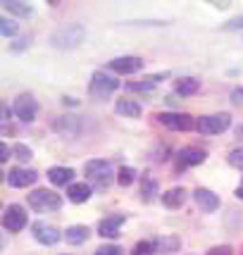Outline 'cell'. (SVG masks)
Wrapping results in <instances>:
<instances>
[{
    "mask_svg": "<svg viewBox=\"0 0 243 255\" xmlns=\"http://www.w3.org/2000/svg\"><path fill=\"white\" fill-rule=\"evenodd\" d=\"M84 174L89 179V184L93 186L96 191H105L112 186V181L117 179V172H115V167H112L110 160H89L86 165H84Z\"/></svg>",
    "mask_w": 243,
    "mask_h": 255,
    "instance_id": "6da1fadb",
    "label": "cell"
},
{
    "mask_svg": "<svg viewBox=\"0 0 243 255\" xmlns=\"http://www.w3.org/2000/svg\"><path fill=\"white\" fill-rule=\"evenodd\" d=\"M84 38H86V29L81 24H67L50 36V45L60 50H74L77 45H81Z\"/></svg>",
    "mask_w": 243,
    "mask_h": 255,
    "instance_id": "7a4b0ae2",
    "label": "cell"
},
{
    "mask_svg": "<svg viewBox=\"0 0 243 255\" xmlns=\"http://www.w3.org/2000/svg\"><path fill=\"white\" fill-rule=\"evenodd\" d=\"M26 203L36 212H57L62 208V196L50 189H33L26 196Z\"/></svg>",
    "mask_w": 243,
    "mask_h": 255,
    "instance_id": "3957f363",
    "label": "cell"
},
{
    "mask_svg": "<svg viewBox=\"0 0 243 255\" xmlns=\"http://www.w3.org/2000/svg\"><path fill=\"white\" fill-rule=\"evenodd\" d=\"M232 127V117L227 112H215V115H203L196 120V129H198L203 136H217V133H224Z\"/></svg>",
    "mask_w": 243,
    "mask_h": 255,
    "instance_id": "277c9868",
    "label": "cell"
},
{
    "mask_svg": "<svg viewBox=\"0 0 243 255\" xmlns=\"http://www.w3.org/2000/svg\"><path fill=\"white\" fill-rule=\"evenodd\" d=\"M117 89H120V79L110 77L108 72H93L91 84H89V93L93 96V98L105 100V98H110Z\"/></svg>",
    "mask_w": 243,
    "mask_h": 255,
    "instance_id": "5b68a950",
    "label": "cell"
},
{
    "mask_svg": "<svg viewBox=\"0 0 243 255\" xmlns=\"http://www.w3.org/2000/svg\"><path fill=\"white\" fill-rule=\"evenodd\" d=\"M26 224H29V212L24 210L19 203H10L2 212V229L10 234H17L22 232Z\"/></svg>",
    "mask_w": 243,
    "mask_h": 255,
    "instance_id": "8992f818",
    "label": "cell"
},
{
    "mask_svg": "<svg viewBox=\"0 0 243 255\" xmlns=\"http://www.w3.org/2000/svg\"><path fill=\"white\" fill-rule=\"evenodd\" d=\"M12 110H14V117H17L19 122L31 124L33 120H36V115H38V103H36V98H33L29 91H24V93H19V96L14 98Z\"/></svg>",
    "mask_w": 243,
    "mask_h": 255,
    "instance_id": "52a82bcc",
    "label": "cell"
},
{
    "mask_svg": "<svg viewBox=\"0 0 243 255\" xmlns=\"http://www.w3.org/2000/svg\"><path fill=\"white\" fill-rule=\"evenodd\" d=\"M155 120L167 127V129H172V131H188V129H196V122H193V117L186 115V112H157L155 115Z\"/></svg>",
    "mask_w": 243,
    "mask_h": 255,
    "instance_id": "ba28073f",
    "label": "cell"
},
{
    "mask_svg": "<svg viewBox=\"0 0 243 255\" xmlns=\"http://www.w3.org/2000/svg\"><path fill=\"white\" fill-rule=\"evenodd\" d=\"M205 150L203 148H181L177 155H174V167H177V172H186L191 167H198L205 162Z\"/></svg>",
    "mask_w": 243,
    "mask_h": 255,
    "instance_id": "9c48e42d",
    "label": "cell"
},
{
    "mask_svg": "<svg viewBox=\"0 0 243 255\" xmlns=\"http://www.w3.org/2000/svg\"><path fill=\"white\" fill-rule=\"evenodd\" d=\"M5 181H7V186H12V189H26V186H33L38 181V172L29 169V167L17 165L5 174Z\"/></svg>",
    "mask_w": 243,
    "mask_h": 255,
    "instance_id": "30bf717a",
    "label": "cell"
},
{
    "mask_svg": "<svg viewBox=\"0 0 243 255\" xmlns=\"http://www.w3.org/2000/svg\"><path fill=\"white\" fill-rule=\"evenodd\" d=\"M115 74H136V72H141L143 69V60L136 55H122V57H115L108 62Z\"/></svg>",
    "mask_w": 243,
    "mask_h": 255,
    "instance_id": "8fae6325",
    "label": "cell"
},
{
    "mask_svg": "<svg viewBox=\"0 0 243 255\" xmlns=\"http://www.w3.org/2000/svg\"><path fill=\"white\" fill-rule=\"evenodd\" d=\"M124 222H126V217H124V215H110V217L100 220L98 234L103 236V239H115V236H120L122 234Z\"/></svg>",
    "mask_w": 243,
    "mask_h": 255,
    "instance_id": "7c38bea8",
    "label": "cell"
},
{
    "mask_svg": "<svg viewBox=\"0 0 243 255\" xmlns=\"http://www.w3.org/2000/svg\"><path fill=\"white\" fill-rule=\"evenodd\" d=\"M31 232H33V239L38 241V244H43V246H53L60 241V232H57L53 224H45V222H36L31 227Z\"/></svg>",
    "mask_w": 243,
    "mask_h": 255,
    "instance_id": "4fadbf2b",
    "label": "cell"
},
{
    "mask_svg": "<svg viewBox=\"0 0 243 255\" xmlns=\"http://www.w3.org/2000/svg\"><path fill=\"white\" fill-rule=\"evenodd\" d=\"M193 200L198 203V208L203 212L220 210V196H217V193H212L210 189H196L193 191Z\"/></svg>",
    "mask_w": 243,
    "mask_h": 255,
    "instance_id": "5bb4252c",
    "label": "cell"
},
{
    "mask_svg": "<svg viewBox=\"0 0 243 255\" xmlns=\"http://www.w3.org/2000/svg\"><path fill=\"white\" fill-rule=\"evenodd\" d=\"M188 200V191L184 186H174V189H169L162 193V205H165L167 210H179V208H184V203Z\"/></svg>",
    "mask_w": 243,
    "mask_h": 255,
    "instance_id": "9a60e30c",
    "label": "cell"
},
{
    "mask_svg": "<svg viewBox=\"0 0 243 255\" xmlns=\"http://www.w3.org/2000/svg\"><path fill=\"white\" fill-rule=\"evenodd\" d=\"M77 177V172L72 169V167H50L48 169V179H50V184L53 186H72V181Z\"/></svg>",
    "mask_w": 243,
    "mask_h": 255,
    "instance_id": "2e32d148",
    "label": "cell"
},
{
    "mask_svg": "<svg viewBox=\"0 0 243 255\" xmlns=\"http://www.w3.org/2000/svg\"><path fill=\"white\" fill-rule=\"evenodd\" d=\"M115 112L122 115V117H141L143 115V108H141V103H136L133 98H120L115 103Z\"/></svg>",
    "mask_w": 243,
    "mask_h": 255,
    "instance_id": "e0dca14e",
    "label": "cell"
},
{
    "mask_svg": "<svg viewBox=\"0 0 243 255\" xmlns=\"http://www.w3.org/2000/svg\"><path fill=\"white\" fill-rule=\"evenodd\" d=\"M93 196V186L91 184H72L69 189H67V198L72 200L74 205H81V203H86V200Z\"/></svg>",
    "mask_w": 243,
    "mask_h": 255,
    "instance_id": "ac0fdd59",
    "label": "cell"
},
{
    "mask_svg": "<svg viewBox=\"0 0 243 255\" xmlns=\"http://www.w3.org/2000/svg\"><path fill=\"white\" fill-rule=\"evenodd\" d=\"M198 89H200V79H196V77H179L177 81H174V93H177V96H184V98L193 96Z\"/></svg>",
    "mask_w": 243,
    "mask_h": 255,
    "instance_id": "d6986e66",
    "label": "cell"
},
{
    "mask_svg": "<svg viewBox=\"0 0 243 255\" xmlns=\"http://www.w3.org/2000/svg\"><path fill=\"white\" fill-rule=\"evenodd\" d=\"M91 236V229L89 227H84V224H74V227H69L65 232V241L72 246H79V244H86Z\"/></svg>",
    "mask_w": 243,
    "mask_h": 255,
    "instance_id": "ffe728a7",
    "label": "cell"
},
{
    "mask_svg": "<svg viewBox=\"0 0 243 255\" xmlns=\"http://www.w3.org/2000/svg\"><path fill=\"white\" fill-rule=\"evenodd\" d=\"M2 7H5V12H10V14H14V17H19V19H26V17H31V14H33V7L29 5V2L5 0V2H2Z\"/></svg>",
    "mask_w": 243,
    "mask_h": 255,
    "instance_id": "44dd1931",
    "label": "cell"
},
{
    "mask_svg": "<svg viewBox=\"0 0 243 255\" xmlns=\"http://www.w3.org/2000/svg\"><path fill=\"white\" fill-rule=\"evenodd\" d=\"M157 189H160V184H157V179L153 174H143L141 177V198L145 203H150V200L157 196Z\"/></svg>",
    "mask_w": 243,
    "mask_h": 255,
    "instance_id": "7402d4cb",
    "label": "cell"
},
{
    "mask_svg": "<svg viewBox=\"0 0 243 255\" xmlns=\"http://www.w3.org/2000/svg\"><path fill=\"white\" fill-rule=\"evenodd\" d=\"M162 79H165L162 74H155V77H148L145 81H131V84H126V91H133V93H148V91H153Z\"/></svg>",
    "mask_w": 243,
    "mask_h": 255,
    "instance_id": "603a6c76",
    "label": "cell"
},
{
    "mask_svg": "<svg viewBox=\"0 0 243 255\" xmlns=\"http://www.w3.org/2000/svg\"><path fill=\"white\" fill-rule=\"evenodd\" d=\"M153 241H155L157 253H174V251H179V246H181L179 236H157Z\"/></svg>",
    "mask_w": 243,
    "mask_h": 255,
    "instance_id": "cb8c5ba5",
    "label": "cell"
},
{
    "mask_svg": "<svg viewBox=\"0 0 243 255\" xmlns=\"http://www.w3.org/2000/svg\"><path fill=\"white\" fill-rule=\"evenodd\" d=\"M133 179H136V172H133V167L122 165L120 169H117V184H120V186H131Z\"/></svg>",
    "mask_w": 243,
    "mask_h": 255,
    "instance_id": "d4e9b609",
    "label": "cell"
},
{
    "mask_svg": "<svg viewBox=\"0 0 243 255\" xmlns=\"http://www.w3.org/2000/svg\"><path fill=\"white\" fill-rule=\"evenodd\" d=\"M17 31H19V22H12L10 17H2V19H0V36L12 38Z\"/></svg>",
    "mask_w": 243,
    "mask_h": 255,
    "instance_id": "484cf974",
    "label": "cell"
},
{
    "mask_svg": "<svg viewBox=\"0 0 243 255\" xmlns=\"http://www.w3.org/2000/svg\"><path fill=\"white\" fill-rule=\"evenodd\" d=\"M155 253H157L155 241H138L131 251V255H155Z\"/></svg>",
    "mask_w": 243,
    "mask_h": 255,
    "instance_id": "4316f807",
    "label": "cell"
},
{
    "mask_svg": "<svg viewBox=\"0 0 243 255\" xmlns=\"http://www.w3.org/2000/svg\"><path fill=\"white\" fill-rule=\"evenodd\" d=\"M12 153H14V157H17L19 162H29V160L33 157L31 148H29V145H24V143H17L14 148H12Z\"/></svg>",
    "mask_w": 243,
    "mask_h": 255,
    "instance_id": "83f0119b",
    "label": "cell"
},
{
    "mask_svg": "<svg viewBox=\"0 0 243 255\" xmlns=\"http://www.w3.org/2000/svg\"><path fill=\"white\" fill-rule=\"evenodd\" d=\"M227 162L232 167H236V169H241L243 172V148H234V150H229V155H227Z\"/></svg>",
    "mask_w": 243,
    "mask_h": 255,
    "instance_id": "f1b7e54d",
    "label": "cell"
},
{
    "mask_svg": "<svg viewBox=\"0 0 243 255\" xmlns=\"http://www.w3.org/2000/svg\"><path fill=\"white\" fill-rule=\"evenodd\" d=\"M93 255H124V248L122 246H100Z\"/></svg>",
    "mask_w": 243,
    "mask_h": 255,
    "instance_id": "f546056e",
    "label": "cell"
},
{
    "mask_svg": "<svg viewBox=\"0 0 243 255\" xmlns=\"http://www.w3.org/2000/svg\"><path fill=\"white\" fill-rule=\"evenodd\" d=\"M29 45H31V36H22V38H17V41L10 45V50L12 53H22V50H26Z\"/></svg>",
    "mask_w": 243,
    "mask_h": 255,
    "instance_id": "4dcf8cb0",
    "label": "cell"
},
{
    "mask_svg": "<svg viewBox=\"0 0 243 255\" xmlns=\"http://www.w3.org/2000/svg\"><path fill=\"white\" fill-rule=\"evenodd\" d=\"M224 31H236V29H243V14H239V17H234V19H229V22L222 26Z\"/></svg>",
    "mask_w": 243,
    "mask_h": 255,
    "instance_id": "1f68e13d",
    "label": "cell"
},
{
    "mask_svg": "<svg viewBox=\"0 0 243 255\" xmlns=\"http://www.w3.org/2000/svg\"><path fill=\"white\" fill-rule=\"evenodd\" d=\"M208 255H234V248L232 246H215L208 251Z\"/></svg>",
    "mask_w": 243,
    "mask_h": 255,
    "instance_id": "d6a6232c",
    "label": "cell"
},
{
    "mask_svg": "<svg viewBox=\"0 0 243 255\" xmlns=\"http://www.w3.org/2000/svg\"><path fill=\"white\" fill-rule=\"evenodd\" d=\"M10 153H12V148L7 143H0V162H7L10 160Z\"/></svg>",
    "mask_w": 243,
    "mask_h": 255,
    "instance_id": "836d02e7",
    "label": "cell"
},
{
    "mask_svg": "<svg viewBox=\"0 0 243 255\" xmlns=\"http://www.w3.org/2000/svg\"><path fill=\"white\" fill-rule=\"evenodd\" d=\"M2 122H10V108L2 105Z\"/></svg>",
    "mask_w": 243,
    "mask_h": 255,
    "instance_id": "e575fe53",
    "label": "cell"
},
{
    "mask_svg": "<svg viewBox=\"0 0 243 255\" xmlns=\"http://www.w3.org/2000/svg\"><path fill=\"white\" fill-rule=\"evenodd\" d=\"M236 138H241V141H243V124H239V127H236Z\"/></svg>",
    "mask_w": 243,
    "mask_h": 255,
    "instance_id": "d590c367",
    "label": "cell"
},
{
    "mask_svg": "<svg viewBox=\"0 0 243 255\" xmlns=\"http://www.w3.org/2000/svg\"><path fill=\"white\" fill-rule=\"evenodd\" d=\"M236 198H239V200H243V184H241V186H239V189H236Z\"/></svg>",
    "mask_w": 243,
    "mask_h": 255,
    "instance_id": "8d00e7d4",
    "label": "cell"
}]
</instances>
